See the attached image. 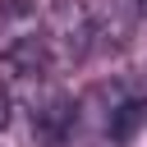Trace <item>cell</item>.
<instances>
[{
  "label": "cell",
  "mask_w": 147,
  "mask_h": 147,
  "mask_svg": "<svg viewBox=\"0 0 147 147\" xmlns=\"http://www.w3.org/2000/svg\"><path fill=\"white\" fill-rule=\"evenodd\" d=\"M83 110H96V133L110 138V142H124L133 138L142 124H147V92L129 87V83H96L87 96H83Z\"/></svg>",
  "instance_id": "obj_1"
},
{
  "label": "cell",
  "mask_w": 147,
  "mask_h": 147,
  "mask_svg": "<svg viewBox=\"0 0 147 147\" xmlns=\"http://www.w3.org/2000/svg\"><path fill=\"white\" fill-rule=\"evenodd\" d=\"M0 64H5L9 78H18V83H37V87H41V83L51 78L55 55H51V41H46V37L28 32V37H14V41L0 51Z\"/></svg>",
  "instance_id": "obj_2"
},
{
  "label": "cell",
  "mask_w": 147,
  "mask_h": 147,
  "mask_svg": "<svg viewBox=\"0 0 147 147\" xmlns=\"http://www.w3.org/2000/svg\"><path fill=\"white\" fill-rule=\"evenodd\" d=\"M51 32L64 41V51H69L74 60H83L87 46H92V37H96V23H92V14H87L83 0H55V9H51Z\"/></svg>",
  "instance_id": "obj_3"
},
{
  "label": "cell",
  "mask_w": 147,
  "mask_h": 147,
  "mask_svg": "<svg viewBox=\"0 0 147 147\" xmlns=\"http://www.w3.org/2000/svg\"><path fill=\"white\" fill-rule=\"evenodd\" d=\"M69 129H74V106H69L64 96H46V101L32 110V133H37L46 147H64Z\"/></svg>",
  "instance_id": "obj_4"
},
{
  "label": "cell",
  "mask_w": 147,
  "mask_h": 147,
  "mask_svg": "<svg viewBox=\"0 0 147 147\" xmlns=\"http://www.w3.org/2000/svg\"><path fill=\"white\" fill-rule=\"evenodd\" d=\"M9 110H14V101H9V87H5V78H0V129L9 124Z\"/></svg>",
  "instance_id": "obj_5"
},
{
  "label": "cell",
  "mask_w": 147,
  "mask_h": 147,
  "mask_svg": "<svg viewBox=\"0 0 147 147\" xmlns=\"http://www.w3.org/2000/svg\"><path fill=\"white\" fill-rule=\"evenodd\" d=\"M138 9H142V18H147V0H138Z\"/></svg>",
  "instance_id": "obj_6"
}]
</instances>
